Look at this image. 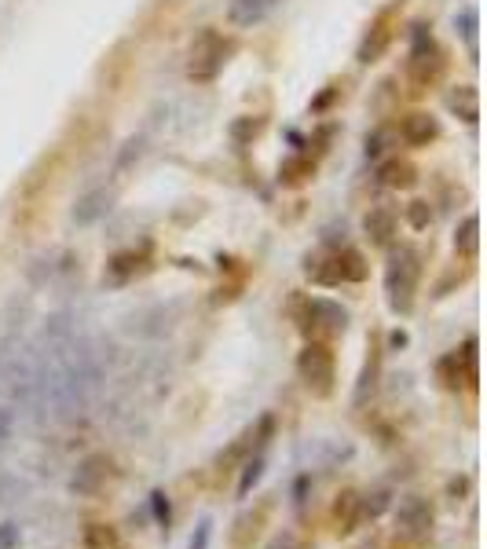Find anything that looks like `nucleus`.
<instances>
[{"mask_svg": "<svg viewBox=\"0 0 487 549\" xmlns=\"http://www.w3.org/2000/svg\"><path fill=\"white\" fill-rule=\"evenodd\" d=\"M418 279H422L418 253L414 249L393 253V260H388V267H385V297H388V308H393L396 315H407L414 308Z\"/></svg>", "mask_w": 487, "mask_h": 549, "instance_id": "1", "label": "nucleus"}, {"mask_svg": "<svg viewBox=\"0 0 487 549\" xmlns=\"http://www.w3.org/2000/svg\"><path fill=\"white\" fill-rule=\"evenodd\" d=\"M297 378L305 381V389L316 396V400H326L334 396L337 389V359H334V348L326 341H308L297 355Z\"/></svg>", "mask_w": 487, "mask_h": 549, "instance_id": "2", "label": "nucleus"}, {"mask_svg": "<svg viewBox=\"0 0 487 549\" xmlns=\"http://www.w3.org/2000/svg\"><path fill=\"white\" fill-rule=\"evenodd\" d=\"M228 52H231V44L220 37V30H202L199 37L190 41V55H187L190 81H213L224 70Z\"/></svg>", "mask_w": 487, "mask_h": 549, "instance_id": "3", "label": "nucleus"}, {"mask_svg": "<svg viewBox=\"0 0 487 549\" xmlns=\"http://www.w3.org/2000/svg\"><path fill=\"white\" fill-rule=\"evenodd\" d=\"M305 271L312 274L316 283H323V286H341V283H363L366 279V260H363V253L359 249H337V253H330L323 264L319 260H308L305 264Z\"/></svg>", "mask_w": 487, "mask_h": 549, "instance_id": "4", "label": "nucleus"}, {"mask_svg": "<svg viewBox=\"0 0 487 549\" xmlns=\"http://www.w3.org/2000/svg\"><path fill=\"white\" fill-rule=\"evenodd\" d=\"M348 323H352V315H348V308H341L337 301H330V297H308L305 304H301V330L316 341V337H341L345 330H348Z\"/></svg>", "mask_w": 487, "mask_h": 549, "instance_id": "5", "label": "nucleus"}, {"mask_svg": "<svg viewBox=\"0 0 487 549\" xmlns=\"http://www.w3.org/2000/svg\"><path fill=\"white\" fill-rule=\"evenodd\" d=\"M118 477H122V473H118L114 458L103 454V450H95V454L81 458V466H77L73 477H70V491L81 495V498H95V495H103Z\"/></svg>", "mask_w": 487, "mask_h": 549, "instance_id": "6", "label": "nucleus"}, {"mask_svg": "<svg viewBox=\"0 0 487 549\" xmlns=\"http://www.w3.org/2000/svg\"><path fill=\"white\" fill-rule=\"evenodd\" d=\"M436 381H440L447 392L472 389V385H476V337H469L458 352H447V355L436 362Z\"/></svg>", "mask_w": 487, "mask_h": 549, "instance_id": "7", "label": "nucleus"}, {"mask_svg": "<svg viewBox=\"0 0 487 549\" xmlns=\"http://www.w3.org/2000/svg\"><path fill=\"white\" fill-rule=\"evenodd\" d=\"M443 73V55L440 48L433 44L429 34H414V48H411V59H407V77L414 84V92H425L429 84H436Z\"/></svg>", "mask_w": 487, "mask_h": 549, "instance_id": "8", "label": "nucleus"}, {"mask_svg": "<svg viewBox=\"0 0 487 549\" xmlns=\"http://www.w3.org/2000/svg\"><path fill=\"white\" fill-rule=\"evenodd\" d=\"M396 527L411 538H425L436 527V509L425 495H404L396 506Z\"/></svg>", "mask_w": 487, "mask_h": 549, "instance_id": "9", "label": "nucleus"}, {"mask_svg": "<svg viewBox=\"0 0 487 549\" xmlns=\"http://www.w3.org/2000/svg\"><path fill=\"white\" fill-rule=\"evenodd\" d=\"M396 19H400V5L385 8V12L370 23L366 41L359 44V63H377V59L388 52V44H393V37H396Z\"/></svg>", "mask_w": 487, "mask_h": 549, "instance_id": "10", "label": "nucleus"}, {"mask_svg": "<svg viewBox=\"0 0 487 549\" xmlns=\"http://www.w3.org/2000/svg\"><path fill=\"white\" fill-rule=\"evenodd\" d=\"M114 209V191L111 188H92L77 198L73 206V224L77 227H92V224H100L107 213Z\"/></svg>", "mask_w": 487, "mask_h": 549, "instance_id": "11", "label": "nucleus"}, {"mask_svg": "<svg viewBox=\"0 0 487 549\" xmlns=\"http://www.w3.org/2000/svg\"><path fill=\"white\" fill-rule=\"evenodd\" d=\"M268 516H271V502H260L257 509L242 513V516L235 520V531H231V545H235V549H253V542L260 538V531H264Z\"/></svg>", "mask_w": 487, "mask_h": 549, "instance_id": "12", "label": "nucleus"}, {"mask_svg": "<svg viewBox=\"0 0 487 549\" xmlns=\"http://www.w3.org/2000/svg\"><path fill=\"white\" fill-rule=\"evenodd\" d=\"M436 136H440V121H436L433 114H425V111L407 114L404 125H400V140H404L407 147H429Z\"/></svg>", "mask_w": 487, "mask_h": 549, "instance_id": "13", "label": "nucleus"}, {"mask_svg": "<svg viewBox=\"0 0 487 549\" xmlns=\"http://www.w3.org/2000/svg\"><path fill=\"white\" fill-rule=\"evenodd\" d=\"M140 271H143V256H140L136 249H125V253H114V256H111V264H107V271H103V283H107V286H129Z\"/></svg>", "mask_w": 487, "mask_h": 549, "instance_id": "14", "label": "nucleus"}, {"mask_svg": "<svg viewBox=\"0 0 487 549\" xmlns=\"http://www.w3.org/2000/svg\"><path fill=\"white\" fill-rule=\"evenodd\" d=\"M81 545H84V549H132V545L125 542V535H122L114 524H103V520L84 524Z\"/></svg>", "mask_w": 487, "mask_h": 549, "instance_id": "15", "label": "nucleus"}, {"mask_svg": "<svg viewBox=\"0 0 487 549\" xmlns=\"http://www.w3.org/2000/svg\"><path fill=\"white\" fill-rule=\"evenodd\" d=\"M278 5H282V0H231L228 19H231L235 26H257V23H264Z\"/></svg>", "mask_w": 487, "mask_h": 549, "instance_id": "16", "label": "nucleus"}, {"mask_svg": "<svg viewBox=\"0 0 487 549\" xmlns=\"http://www.w3.org/2000/svg\"><path fill=\"white\" fill-rule=\"evenodd\" d=\"M363 231H366L370 246H388V242H393V235H396V213L388 209V206L370 209L366 220H363Z\"/></svg>", "mask_w": 487, "mask_h": 549, "instance_id": "17", "label": "nucleus"}, {"mask_svg": "<svg viewBox=\"0 0 487 549\" xmlns=\"http://www.w3.org/2000/svg\"><path fill=\"white\" fill-rule=\"evenodd\" d=\"M330 516H334L341 535H352L359 527V491H341L334 509H330Z\"/></svg>", "mask_w": 487, "mask_h": 549, "instance_id": "18", "label": "nucleus"}, {"mask_svg": "<svg viewBox=\"0 0 487 549\" xmlns=\"http://www.w3.org/2000/svg\"><path fill=\"white\" fill-rule=\"evenodd\" d=\"M377 183H381V188H393V191L411 188V183H414V165H411V161H400V158H388V161L377 169Z\"/></svg>", "mask_w": 487, "mask_h": 549, "instance_id": "19", "label": "nucleus"}, {"mask_svg": "<svg viewBox=\"0 0 487 549\" xmlns=\"http://www.w3.org/2000/svg\"><path fill=\"white\" fill-rule=\"evenodd\" d=\"M447 107H451L465 125H476V118H480V96H476V88H472V84L454 88L451 96H447Z\"/></svg>", "mask_w": 487, "mask_h": 549, "instance_id": "20", "label": "nucleus"}, {"mask_svg": "<svg viewBox=\"0 0 487 549\" xmlns=\"http://www.w3.org/2000/svg\"><path fill=\"white\" fill-rule=\"evenodd\" d=\"M377 378H381V352H377V348H370V359L363 362V374H359V381H356V396H352V403H356V407H363V403L370 400V392L377 389Z\"/></svg>", "mask_w": 487, "mask_h": 549, "instance_id": "21", "label": "nucleus"}, {"mask_svg": "<svg viewBox=\"0 0 487 549\" xmlns=\"http://www.w3.org/2000/svg\"><path fill=\"white\" fill-rule=\"evenodd\" d=\"M388 509H393V491L388 487H377V491H366L359 495V524H374L377 516H385Z\"/></svg>", "mask_w": 487, "mask_h": 549, "instance_id": "22", "label": "nucleus"}, {"mask_svg": "<svg viewBox=\"0 0 487 549\" xmlns=\"http://www.w3.org/2000/svg\"><path fill=\"white\" fill-rule=\"evenodd\" d=\"M454 249H458V256H465V260L476 256V249H480V220H476V217H465V220L458 224V231H454Z\"/></svg>", "mask_w": 487, "mask_h": 549, "instance_id": "23", "label": "nucleus"}, {"mask_svg": "<svg viewBox=\"0 0 487 549\" xmlns=\"http://www.w3.org/2000/svg\"><path fill=\"white\" fill-rule=\"evenodd\" d=\"M264 477V454H253L242 462V480H239V498H249V491L257 487V480Z\"/></svg>", "mask_w": 487, "mask_h": 549, "instance_id": "24", "label": "nucleus"}, {"mask_svg": "<svg viewBox=\"0 0 487 549\" xmlns=\"http://www.w3.org/2000/svg\"><path fill=\"white\" fill-rule=\"evenodd\" d=\"M151 513H154V524L161 527V531H169V524H172V509H169V495L158 487V491H151Z\"/></svg>", "mask_w": 487, "mask_h": 549, "instance_id": "25", "label": "nucleus"}, {"mask_svg": "<svg viewBox=\"0 0 487 549\" xmlns=\"http://www.w3.org/2000/svg\"><path fill=\"white\" fill-rule=\"evenodd\" d=\"M23 545V527L15 520H5L0 524V549H19Z\"/></svg>", "mask_w": 487, "mask_h": 549, "instance_id": "26", "label": "nucleus"}, {"mask_svg": "<svg viewBox=\"0 0 487 549\" xmlns=\"http://www.w3.org/2000/svg\"><path fill=\"white\" fill-rule=\"evenodd\" d=\"M454 26L462 30V37H465L469 44H476V12H472V8H462V12L454 15Z\"/></svg>", "mask_w": 487, "mask_h": 549, "instance_id": "27", "label": "nucleus"}, {"mask_svg": "<svg viewBox=\"0 0 487 549\" xmlns=\"http://www.w3.org/2000/svg\"><path fill=\"white\" fill-rule=\"evenodd\" d=\"M209 538H213V520L202 516L199 527H194V535H190V545H187V549H209Z\"/></svg>", "mask_w": 487, "mask_h": 549, "instance_id": "28", "label": "nucleus"}, {"mask_svg": "<svg viewBox=\"0 0 487 549\" xmlns=\"http://www.w3.org/2000/svg\"><path fill=\"white\" fill-rule=\"evenodd\" d=\"M15 436V410L12 407H0V450H5Z\"/></svg>", "mask_w": 487, "mask_h": 549, "instance_id": "29", "label": "nucleus"}, {"mask_svg": "<svg viewBox=\"0 0 487 549\" xmlns=\"http://www.w3.org/2000/svg\"><path fill=\"white\" fill-rule=\"evenodd\" d=\"M140 154H143V140H129L125 150H122V158H118V172H125L132 161H140Z\"/></svg>", "mask_w": 487, "mask_h": 549, "instance_id": "30", "label": "nucleus"}, {"mask_svg": "<svg viewBox=\"0 0 487 549\" xmlns=\"http://www.w3.org/2000/svg\"><path fill=\"white\" fill-rule=\"evenodd\" d=\"M305 172H312V165H308V161H286L278 176H282L286 183H297V179H305Z\"/></svg>", "mask_w": 487, "mask_h": 549, "instance_id": "31", "label": "nucleus"}, {"mask_svg": "<svg viewBox=\"0 0 487 549\" xmlns=\"http://www.w3.org/2000/svg\"><path fill=\"white\" fill-rule=\"evenodd\" d=\"M264 549H297V535H294V531H282V535H275Z\"/></svg>", "mask_w": 487, "mask_h": 549, "instance_id": "32", "label": "nucleus"}, {"mask_svg": "<svg viewBox=\"0 0 487 549\" xmlns=\"http://www.w3.org/2000/svg\"><path fill=\"white\" fill-rule=\"evenodd\" d=\"M411 224H414V227H425V224H429V206H425V202H414V206H411Z\"/></svg>", "mask_w": 487, "mask_h": 549, "instance_id": "33", "label": "nucleus"}, {"mask_svg": "<svg viewBox=\"0 0 487 549\" xmlns=\"http://www.w3.org/2000/svg\"><path fill=\"white\" fill-rule=\"evenodd\" d=\"M465 491H469V477H454V480L447 484V495H451L454 502H458V498H462Z\"/></svg>", "mask_w": 487, "mask_h": 549, "instance_id": "34", "label": "nucleus"}, {"mask_svg": "<svg viewBox=\"0 0 487 549\" xmlns=\"http://www.w3.org/2000/svg\"><path fill=\"white\" fill-rule=\"evenodd\" d=\"M381 150H385V132H374V136L366 140V154H370V158H377Z\"/></svg>", "mask_w": 487, "mask_h": 549, "instance_id": "35", "label": "nucleus"}]
</instances>
